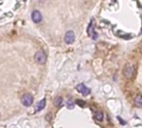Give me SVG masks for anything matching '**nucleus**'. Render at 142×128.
I'll list each match as a JSON object with an SVG mask.
<instances>
[{
	"label": "nucleus",
	"mask_w": 142,
	"mask_h": 128,
	"mask_svg": "<svg viewBox=\"0 0 142 128\" xmlns=\"http://www.w3.org/2000/svg\"><path fill=\"white\" fill-rule=\"evenodd\" d=\"M135 105L137 107H142V95H137L134 100Z\"/></svg>",
	"instance_id": "6e6552de"
},
{
	"label": "nucleus",
	"mask_w": 142,
	"mask_h": 128,
	"mask_svg": "<svg viewBox=\"0 0 142 128\" xmlns=\"http://www.w3.org/2000/svg\"><path fill=\"white\" fill-rule=\"evenodd\" d=\"M77 90L78 91V92H80L83 96H87L91 93V89L88 88L87 86H85L83 83L78 84L77 86Z\"/></svg>",
	"instance_id": "20e7f679"
},
{
	"label": "nucleus",
	"mask_w": 142,
	"mask_h": 128,
	"mask_svg": "<svg viewBox=\"0 0 142 128\" xmlns=\"http://www.w3.org/2000/svg\"><path fill=\"white\" fill-rule=\"evenodd\" d=\"M75 41V33L72 31H68L66 33L65 38H64V42L67 44H71Z\"/></svg>",
	"instance_id": "39448f33"
},
{
	"label": "nucleus",
	"mask_w": 142,
	"mask_h": 128,
	"mask_svg": "<svg viewBox=\"0 0 142 128\" xmlns=\"http://www.w3.org/2000/svg\"><path fill=\"white\" fill-rule=\"evenodd\" d=\"M21 102L24 106H30L33 103V97L30 93H25L22 97Z\"/></svg>",
	"instance_id": "f257e3e1"
},
{
	"label": "nucleus",
	"mask_w": 142,
	"mask_h": 128,
	"mask_svg": "<svg viewBox=\"0 0 142 128\" xmlns=\"http://www.w3.org/2000/svg\"><path fill=\"white\" fill-rule=\"evenodd\" d=\"M67 107L68 109H72L74 107V103H73V102H72V101H71V100H69L68 102H67Z\"/></svg>",
	"instance_id": "9b49d317"
},
{
	"label": "nucleus",
	"mask_w": 142,
	"mask_h": 128,
	"mask_svg": "<svg viewBox=\"0 0 142 128\" xmlns=\"http://www.w3.org/2000/svg\"><path fill=\"white\" fill-rule=\"evenodd\" d=\"M32 19L35 23H39L42 22V17L41 13L38 11V10H34L33 12L32 13Z\"/></svg>",
	"instance_id": "423d86ee"
},
{
	"label": "nucleus",
	"mask_w": 142,
	"mask_h": 128,
	"mask_svg": "<svg viewBox=\"0 0 142 128\" xmlns=\"http://www.w3.org/2000/svg\"><path fill=\"white\" fill-rule=\"evenodd\" d=\"M46 120L48 121V122H50L52 120V114L51 113H48L47 116H46Z\"/></svg>",
	"instance_id": "ddd939ff"
},
{
	"label": "nucleus",
	"mask_w": 142,
	"mask_h": 128,
	"mask_svg": "<svg viewBox=\"0 0 142 128\" xmlns=\"http://www.w3.org/2000/svg\"><path fill=\"white\" fill-rule=\"evenodd\" d=\"M117 119L120 121V122H121V125H125V121H123L121 119V117H120V116H117Z\"/></svg>",
	"instance_id": "4468645a"
},
{
	"label": "nucleus",
	"mask_w": 142,
	"mask_h": 128,
	"mask_svg": "<svg viewBox=\"0 0 142 128\" xmlns=\"http://www.w3.org/2000/svg\"><path fill=\"white\" fill-rule=\"evenodd\" d=\"M76 103H77L78 106H80L81 107H84L85 104H86V102H84V101H82V100H77V101H76Z\"/></svg>",
	"instance_id": "f8f14e48"
},
{
	"label": "nucleus",
	"mask_w": 142,
	"mask_h": 128,
	"mask_svg": "<svg viewBox=\"0 0 142 128\" xmlns=\"http://www.w3.org/2000/svg\"><path fill=\"white\" fill-rule=\"evenodd\" d=\"M53 103H54V105L57 107H60L62 106V98L61 97H55V99L53 101Z\"/></svg>",
	"instance_id": "1a4fd4ad"
},
{
	"label": "nucleus",
	"mask_w": 142,
	"mask_h": 128,
	"mask_svg": "<svg viewBox=\"0 0 142 128\" xmlns=\"http://www.w3.org/2000/svg\"><path fill=\"white\" fill-rule=\"evenodd\" d=\"M95 117L97 120L101 122V121L103 120V113H102V112H100V111H99V112H97L95 114Z\"/></svg>",
	"instance_id": "9d476101"
},
{
	"label": "nucleus",
	"mask_w": 142,
	"mask_h": 128,
	"mask_svg": "<svg viewBox=\"0 0 142 128\" xmlns=\"http://www.w3.org/2000/svg\"><path fill=\"white\" fill-rule=\"evenodd\" d=\"M46 106V99L43 98L42 100L39 101V102L37 103V105H36L35 106V111L36 112H40V111L43 110L44 107Z\"/></svg>",
	"instance_id": "0eeeda50"
},
{
	"label": "nucleus",
	"mask_w": 142,
	"mask_h": 128,
	"mask_svg": "<svg viewBox=\"0 0 142 128\" xmlns=\"http://www.w3.org/2000/svg\"><path fill=\"white\" fill-rule=\"evenodd\" d=\"M134 72H135V68H134L133 65H131V64H127V65H125L124 71H123L124 76L125 77H127V78H131L134 75Z\"/></svg>",
	"instance_id": "7ed1b4c3"
},
{
	"label": "nucleus",
	"mask_w": 142,
	"mask_h": 128,
	"mask_svg": "<svg viewBox=\"0 0 142 128\" xmlns=\"http://www.w3.org/2000/svg\"><path fill=\"white\" fill-rule=\"evenodd\" d=\"M34 58L35 61L38 64H44L46 61H47V55H46V53L43 51L40 50V51H38L35 53Z\"/></svg>",
	"instance_id": "f03ea898"
}]
</instances>
